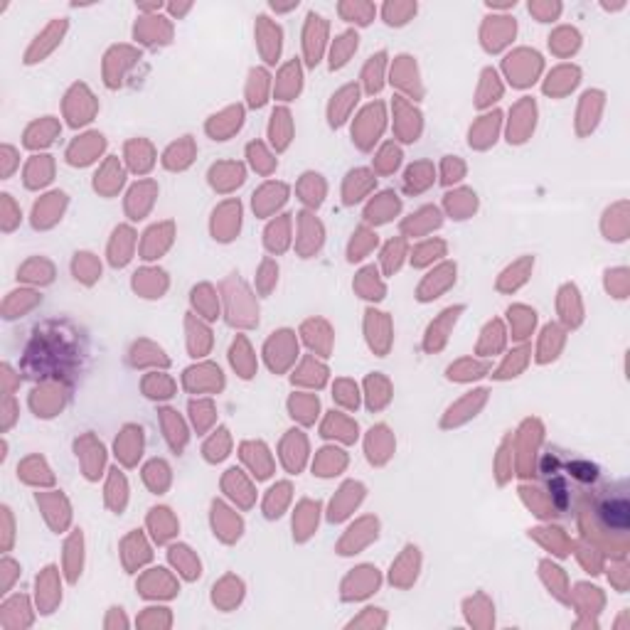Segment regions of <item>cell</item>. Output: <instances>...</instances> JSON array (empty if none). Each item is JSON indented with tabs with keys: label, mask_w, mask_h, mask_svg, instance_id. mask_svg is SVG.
<instances>
[{
	"label": "cell",
	"mask_w": 630,
	"mask_h": 630,
	"mask_svg": "<svg viewBox=\"0 0 630 630\" xmlns=\"http://www.w3.org/2000/svg\"><path fill=\"white\" fill-rule=\"evenodd\" d=\"M441 254H443V244L441 242L424 244V247L416 249V259H414V264H419V266H421V264H428L431 259L441 257Z\"/></svg>",
	"instance_id": "48"
},
{
	"label": "cell",
	"mask_w": 630,
	"mask_h": 630,
	"mask_svg": "<svg viewBox=\"0 0 630 630\" xmlns=\"http://www.w3.org/2000/svg\"><path fill=\"white\" fill-rule=\"evenodd\" d=\"M82 534H72L64 544V572H67L69 581H77L82 572Z\"/></svg>",
	"instance_id": "20"
},
{
	"label": "cell",
	"mask_w": 630,
	"mask_h": 630,
	"mask_svg": "<svg viewBox=\"0 0 630 630\" xmlns=\"http://www.w3.org/2000/svg\"><path fill=\"white\" fill-rule=\"evenodd\" d=\"M15 532H18V524H15V514L10 505H0V552L10 554L15 547Z\"/></svg>",
	"instance_id": "22"
},
{
	"label": "cell",
	"mask_w": 630,
	"mask_h": 630,
	"mask_svg": "<svg viewBox=\"0 0 630 630\" xmlns=\"http://www.w3.org/2000/svg\"><path fill=\"white\" fill-rule=\"evenodd\" d=\"M20 419V402L15 394H5L0 402V433H10V428Z\"/></svg>",
	"instance_id": "30"
},
{
	"label": "cell",
	"mask_w": 630,
	"mask_h": 630,
	"mask_svg": "<svg viewBox=\"0 0 630 630\" xmlns=\"http://www.w3.org/2000/svg\"><path fill=\"white\" fill-rule=\"evenodd\" d=\"M342 15H347V18H362V23H369V13H372V8H369V5H352V8H350V5H342Z\"/></svg>",
	"instance_id": "55"
},
{
	"label": "cell",
	"mask_w": 630,
	"mask_h": 630,
	"mask_svg": "<svg viewBox=\"0 0 630 630\" xmlns=\"http://www.w3.org/2000/svg\"><path fill=\"white\" fill-rule=\"evenodd\" d=\"M128 237H131L128 229H118L116 239H113V244H111V261L116 264V266L126 264V259H128V244H131V239Z\"/></svg>",
	"instance_id": "37"
},
{
	"label": "cell",
	"mask_w": 630,
	"mask_h": 630,
	"mask_svg": "<svg viewBox=\"0 0 630 630\" xmlns=\"http://www.w3.org/2000/svg\"><path fill=\"white\" fill-rule=\"evenodd\" d=\"M101 175L104 180H97V190H106V183H111V190H116V185H121V170L116 168V163H106Z\"/></svg>",
	"instance_id": "49"
},
{
	"label": "cell",
	"mask_w": 630,
	"mask_h": 630,
	"mask_svg": "<svg viewBox=\"0 0 630 630\" xmlns=\"http://www.w3.org/2000/svg\"><path fill=\"white\" fill-rule=\"evenodd\" d=\"M185 148H190V143L185 141V143H178V146H173L168 151V156H165V165H168V168H185V165L190 163V151L185 153Z\"/></svg>",
	"instance_id": "45"
},
{
	"label": "cell",
	"mask_w": 630,
	"mask_h": 630,
	"mask_svg": "<svg viewBox=\"0 0 630 630\" xmlns=\"http://www.w3.org/2000/svg\"><path fill=\"white\" fill-rule=\"evenodd\" d=\"M399 209V199L397 194L392 192H384L382 197L374 199V204L367 209V217L369 219H377V222H387L389 217H392L394 212Z\"/></svg>",
	"instance_id": "29"
},
{
	"label": "cell",
	"mask_w": 630,
	"mask_h": 630,
	"mask_svg": "<svg viewBox=\"0 0 630 630\" xmlns=\"http://www.w3.org/2000/svg\"><path fill=\"white\" fill-rule=\"evenodd\" d=\"M244 170L239 165H217L212 170V183L219 190H232L234 185H242Z\"/></svg>",
	"instance_id": "26"
},
{
	"label": "cell",
	"mask_w": 630,
	"mask_h": 630,
	"mask_svg": "<svg viewBox=\"0 0 630 630\" xmlns=\"http://www.w3.org/2000/svg\"><path fill=\"white\" fill-rule=\"evenodd\" d=\"M463 308H448V311L441 313V318L433 320V325L428 328V340H426V347L428 350H436L443 345V340H446V333L453 328V323H456V318L461 315Z\"/></svg>",
	"instance_id": "19"
},
{
	"label": "cell",
	"mask_w": 630,
	"mask_h": 630,
	"mask_svg": "<svg viewBox=\"0 0 630 630\" xmlns=\"http://www.w3.org/2000/svg\"><path fill=\"white\" fill-rule=\"evenodd\" d=\"M64 207H67V194L54 190L35 202L32 207V227L35 229H52L62 219Z\"/></svg>",
	"instance_id": "5"
},
{
	"label": "cell",
	"mask_w": 630,
	"mask_h": 630,
	"mask_svg": "<svg viewBox=\"0 0 630 630\" xmlns=\"http://www.w3.org/2000/svg\"><path fill=\"white\" fill-rule=\"evenodd\" d=\"M20 562H15L10 554H3V559H0V593L3 596H8V593H13V586L20 581Z\"/></svg>",
	"instance_id": "24"
},
{
	"label": "cell",
	"mask_w": 630,
	"mask_h": 630,
	"mask_svg": "<svg viewBox=\"0 0 630 630\" xmlns=\"http://www.w3.org/2000/svg\"><path fill=\"white\" fill-rule=\"evenodd\" d=\"M74 276L87 283L99 276V266L94 264L92 254H77V259H74Z\"/></svg>",
	"instance_id": "36"
},
{
	"label": "cell",
	"mask_w": 630,
	"mask_h": 630,
	"mask_svg": "<svg viewBox=\"0 0 630 630\" xmlns=\"http://www.w3.org/2000/svg\"><path fill=\"white\" fill-rule=\"evenodd\" d=\"M37 608L39 613H52L57 603L62 601V588H59L57 567H47L37 576Z\"/></svg>",
	"instance_id": "8"
},
{
	"label": "cell",
	"mask_w": 630,
	"mask_h": 630,
	"mask_svg": "<svg viewBox=\"0 0 630 630\" xmlns=\"http://www.w3.org/2000/svg\"><path fill=\"white\" fill-rule=\"evenodd\" d=\"M163 424H165V428L170 431L168 438L173 441V446L178 448V441H180V446H183V443H185V428H183V424L178 421V416H175L173 412H165Z\"/></svg>",
	"instance_id": "43"
},
{
	"label": "cell",
	"mask_w": 630,
	"mask_h": 630,
	"mask_svg": "<svg viewBox=\"0 0 630 630\" xmlns=\"http://www.w3.org/2000/svg\"><path fill=\"white\" fill-rule=\"evenodd\" d=\"M57 133H59L57 118H52V116L37 118V121H32L27 128H25L23 146L27 148V151H42V148H47L49 143L57 138Z\"/></svg>",
	"instance_id": "9"
},
{
	"label": "cell",
	"mask_w": 630,
	"mask_h": 630,
	"mask_svg": "<svg viewBox=\"0 0 630 630\" xmlns=\"http://www.w3.org/2000/svg\"><path fill=\"white\" fill-rule=\"evenodd\" d=\"M54 175V160L49 156H32L25 163L23 183L27 190H39L52 180Z\"/></svg>",
	"instance_id": "13"
},
{
	"label": "cell",
	"mask_w": 630,
	"mask_h": 630,
	"mask_svg": "<svg viewBox=\"0 0 630 630\" xmlns=\"http://www.w3.org/2000/svg\"><path fill=\"white\" fill-rule=\"evenodd\" d=\"M399 158H402V153H399L394 146H387V148H384V151H382V160H379V168H382V170H392V168H397Z\"/></svg>",
	"instance_id": "54"
},
{
	"label": "cell",
	"mask_w": 630,
	"mask_h": 630,
	"mask_svg": "<svg viewBox=\"0 0 630 630\" xmlns=\"http://www.w3.org/2000/svg\"><path fill=\"white\" fill-rule=\"evenodd\" d=\"M628 498L623 490H616V493H608L606 498L598 502L596 514L598 522L608 529V532H626L628 527Z\"/></svg>",
	"instance_id": "4"
},
{
	"label": "cell",
	"mask_w": 630,
	"mask_h": 630,
	"mask_svg": "<svg viewBox=\"0 0 630 630\" xmlns=\"http://www.w3.org/2000/svg\"><path fill=\"white\" fill-rule=\"evenodd\" d=\"M374 180L369 178V173H364V170H357V173L350 175L347 180V190H345V194H347V202H357L359 197H362L364 192H367L369 187H372Z\"/></svg>",
	"instance_id": "33"
},
{
	"label": "cell",
	"mask_w": 630,
	"mask_h": 630,
	"mask_svg": "<svg viewBox=\"0 0 630 630\" xmlns=\"http://www.w3.org/2000/svg\"><path fill=\"white\" fill-rule=\"evenodd\" d=\"M369 397H372L369 399L372 407H384L387 404V382L379 377L369 379Z\"/></svg>",
	"instance_id": "47"
},
{
	"label": "cell",
	"mask_w": 630,
	"mask_h": 630,
	"mask_svg": "<svg viewBox=\"0 0 630 630\" xmlns=\"http://www.w3.org/2000/svg\"><path fill=\"white\" fill-rule=\"evenodd\" d=\"M64 32H67V20H64V18L52 20V23H49L47 27H44L42 32H39L37 37L32 39V44H30L27 52H25L23 62L27 64V67H30V64L44 62V59H47L49 54H52L54 49L62 44Z\"/></svg>",
	"instance_id": "1"
},
{
	"label": "cell",
	"mask_w": 630,
	"mask_h": 630,
	"mask_svg": "<svg viewBox=\"0 0 630 630\" xmlns=\"http://www.w3.org/2000/svg\"><path fill=\"white\" fill-rule=\"evenodd\" d=\"M357 49V35L354 32H345L335 39V47H333V59H330V67L338 69L342 67L345 62L350 59V54Z\"/></svg>",
	"instance_id": "27"
},
{
	"label": "cell",
	"mask_w": 630,
	"mask_h": 630,
	"mask_svg": "<svg viewBox=\"0 0 630 630\" xmlns=\"http://www.w3.org/2000/svg\"><path fill=\"white\" fill-rule=\"evenodd\" d=\"M42 303V296L32 288H13L8 296L3 298V306H0V315L3 320H18L23 315L32 313L35 308Z\"/></svg>",
	"instance_id": "7"
},
{
	"label": "cell",
	"mask_w": 630,
	"mask_h": 630,
	"mask_svg": "<svg viewBox=\"0 0 630 630\" xmlns=\"http://www.w3.org/2000/svg\"><path fill=\"white\" fill-rule=\"evenodd\" d=\"M35 500H37L39 509H42L44 519H47V524L54 529V532H64L69 524V505H67V498H64L62 493H57V490H52V493H37L35 495Z\"/></svg>",
	"instance_id": "6"
},
{
	"label": "cell",
	"mask_w": 630,
	"mask_h": 630,
	"mask_svg": "<svg viewBox=\"0 0 630 630\" xmlns=\"http://www.w3.org/2000/svg\"><path fill=\"white\" fill-rule=\"evenodd\" d=\"M101 146H104V141H101V136H97V133H92V136H84V138H79V141H74L72 146H69L67 160L72 165H87L89 160L97 156L99 148H101Z\"/></svg>",
	"instance_id": "15"
},
{
	"label": "cell",
	"mask_w": 630,
	"mask_h": 630,
	"mask_svg": "<svg viewBox=\"0 0 630 630\" xmlns=\"http://www.w3.org/2000/svg\"><path fill=\"white\" fill-rule=\"evenodd\" d=\"M146 392L151 394V397H170V382L168 379H160V382H151V379H148Z\"/></svg>",
	"instance_id": "56"
},
{
	"label": "cell",
	"mask_w": 630,
	"mask_h": 630,
	"mask_svg": "<svg viewBox=\"0 0 630 630\" xmlns=\"http://www.w3.org/2000/svg\"><path fill=\"white\" fill-rule=\"evenodd\" d=\"M298 87H301V72H298V64L293 62L283 69V82L278 84V92H281L283 97H293V94L298 92Z\"/></svg>",
	"instance_id": "39"
},
{
	"label": "cell",
	"mask_w": 630,
	"mask_h": 630,
	"mask_svg": "<svg viewBox=\"0 0 630 630\" xmlns=\"http://www.w3.org/2000/svg\"><path fill=\"white\" fill-rule=\"evenodd\" d=\"M20 369H15L10 362H3L0 364V392L5 394H15L20 389Z\"/></svg>",
	"instance_id": "35"
},
{
	"label": "cell",
	"mask_w": 630,
	"mask_h": 630,
	"mask_svg": "<svg viewBox=\"0 0 630 630\" xmlns=\"http://www.w3.org/2000/svg\"><path fill=\"white\" fill-rule=\"evenodd\" d=\"M382 64H384V52L369 59L367 69H364V82H367L369 92H377L382 87Z\"/></svg>",
	"instance_id": "38"
},
{
	"label": "cell",
	"mask_w": 630,
	"mask_h": 630,
	"mask_svg": "<svg viewBox=\"0 0 630 630\" xmlns=\"http://www.w3.org/2000/svg\"><path fill=\"white\" fill-rule=\"evenodd\" d=\"M264 87H266V72L254 69L252 72V84H249V97H252L254 106H261L264 104Z\"/></svg>",
	"instance_id": "41"
},
{
	"label": "cell",
	"mask_w": 630,
	"mask_h": 630,
	"mask_svg": "<svg viewBox=\"0 0 630 630\" xmlns=\"http://www.w3.org/2000/svg\"><path fill=\"white\" fill-rule=\"evenodd\" d=\"M438 224H441V214H438V209L426 207V209H421V212L414 214V219H409V222L404 224V229H407V232H414V234H424V232H428V229L438 227Z\"/></svg>",
	"instance_id": "25"
},
{
	"label": "cell",
	"mask_w": 630,
	"mask_h": 630,
	"mask_svg": "<svg viewBox=\"0 0 630 630\" xmlns=\"http://www.w3.org/2000/svg\"><path fill=\"white\" fill-rule=\"evenodd\" d=\"M340 402L347 404V407H357V397H352V387L347 382H340Z\"/></svg>",
	"instance_id": "60"
},
{
	"label": "cell",
	"mask_w": 630,
	"mask_h": 630,
	"mask_svg": "<svg viewBox=\"0 0 630 630\" xmlns=\"http://www.w3.org/2000/svg\"><path fill=\"white\" fill-rule=\"evenodd\" d=\"M402 254H404V244L402 242H392L387 247V252H384V261H387L389 271L399 266V261H402Z\"/></svg>",
	"instance_id": "51"
},
{
	"label": "cell",
	"mask_w": 630,
	"mask_h": 630,
	"mask_svg": "<svg viewBox=\"0 0 630 630\" xmlns=\"http://www.w3.org/2000/svg\"><path fill=\"white\" fill-rule=\"evenodd\" d=\"M20 170V151L13 143L0 146V180H10Z\"/></svg>",
	"instance_id": "31"
},
{
	"label": "cell",
	"mask_w": 630,
	"mask_h": 630,
	"mask_svg": "<svg viewBox=\"0 0 630 630\" xmlns=\"http://www.w3.org/2000/svg\"><path fill=\"white\" fill-rule=\"evenodd\" d=\"M412 13H416V5H387L384 18L389 25H404Z\"/></svg>",
	"instance_id": "42"
},
{
	"label": "cell",
	"mask_w": 630,
	"mask_h": 630,
	"mask_svg": "<svg viewBox=\"0 0 630 630\" xmlns=\"http://www.w3.org/2000/svg\"><path fill=\"white\" fill-rule=\"evenodd\" d=\"M128 156H131L133 165H136L138 170L151 168V160H148V156H151V146H148V143H143V141L131 143V146H128Z\"/></svg>",
	"instance_id": "40"
},
{
	"label": "cell",
	"mask_w": 630,
	"mask_h": 630,
	"mask_svg": "<svg viewBox=\"0 0 630 630\" xmlns=\"http://www.w3.org/2000/svg\"><path fill=\"white\" fill-rule=\"evenodd\" d=\"M242 118H244V111L239 106L227 109L224 113H219V116L212 118V123H209V136H212L214 141H224V138L232 136V133L242 126Z\"/></svg>",
	"instance_id": "14"
},
{
	"label": "cell",
	"mask_w": 630,
	"mask_h": 630,
	"mask_svg": "<svg viewBox=\"0 0 630 630\" xmlns=\"http://www.w3.org/2000/svg\"><path fill=\"white\" fill-rule=\"evenodd\" d=\"M431 180H433L431 165H428V163H419V165H414V168L407 173V187L414 190V192H421V190H426L428 185H431Z\"/></svg>",
	"instance_id": "32"
},
{
	"label": "cell",
	"mask_w": 630,
	"mask_h": 630,
	"mask_svg": "<svg viewBox=\"0 0 630 630\" xmlns=\"http://www.w3.org/2000/svg\"><path fill=\"white\" fill-rule=\"evenodd\" d=\"M18 480L32 488H49L54 483V475L42 456H27L18 463Z\"/></svg>",
	"instance_id": "11"
},
{
	"label": "cell",
	"mask_w": 630,
	"mask_h": 630,
	"mask_svg": "<svg viewBox=\"0 0 630 630\" xmlns=\"http://www.w3.org/2000/svg\"><path fill=\"white\" fill-rule=\"evenodd\" d=\"M35 621L32 606L25 593H8L0 603V628L3 630H23L30 628Z\"/></svg>",
	"instance_id": "3"
},
{
	"label": "cell",
	"mask_w": 630,
	"mask_h": 630,
	"mask_svg": "<svg viewBox=\"0 0 630 630\" xmlns=\"http://www.w3.org/2000/svg\"><path fill=\"white\" fill-rule=\"evenodd\" d=\"M293 407H298L301 416H306L308 421H311V412H315V409H318V402H313V399H303V397H298L296 402H293Z\"/></svg>",
	"instance_id": "58"
},
{
	"label": "cell",
	"mask_w": 630,
	"mask_h": 630,
	"mask_svg": "<svg viewBox=\"0 0 630 630\" xmlns=\"http://www.w3.org/2000/svg\"><path fill=\"white\" fill-rule=\"evenodd\" d=\"M249 156H252L254 165L259 163V168H261L264 173H268V170L273 168V160H268V156H266V153H264V148H261V146H249Z\"/></svg>",
	"instance_id": "52"
},
{
	"label": "cell",
	"mask_w": 630,
	"mask_h": 630,
	"mask_svg": "<svg viewBox=\"0 0 630 630\" xmlns=\"http://www.w3.org/2000/svg\"><path fill=\"white\" fill-rule=\"evenodd\" d=\"M23 224V209L10 192H0V232L13 234Z\"/></svg>",
	"instance_id": "16"
},
{
	"label": "cell",
	"mask_w": 630,
	"mask_h": 630,
	"mask_svg": "<svg viewBox=\"0 0 630 630\" xmlns=\"http://www.w3.org/2000/svg\"><path fill=\"white\" fill-rule=\"evenodd\" d=\"M276 271L278 268L273 266V264H264V268H261V288L264 291H268V288H271V283H273V278H276Z\"/></svg>",
	"instance_id": "59"
},
{
	"label": "cell",
	"mask_w": 630,
	"mask_h": 630,
	"mask_svg": "<svg viewBox=\"0 0 630 630\" xmlns=\"http://www.w3.org/2000/svg\"><path fill=\"white\" fill-rule=\"evenodd\" d=\"M443 173H446V183H453V180H461L463 175V163L458 158H446L443 163Z\"/></svg>",
	"instance_id": "53"
},
{
	"label": "cell",
	"mask_w": 630,
	"mask_h": 630,
	"mask_svg": "<svg viewBox=\"0 0 630 630\" xmlns=\"http://www.w3.org/2000/svg\"><path fill=\"white\" fill-rule=\"evenodd\" d=\"M308 27H306V54H308V62L318 64L320 52H323V37H325V23L323 18L318 15H308Z\"/></svg>",
	"instance_id": "18"
},
{
	"label": "cell",
	"mask_w": 630,
	"mask_h": 630,
	"mask_svg": "<svg viewBox=\"0 0 630 630\" xmlns=\"http://www.w3.org/2000/svg\"><path fill=\"white\" fill-rule=\"evenodd\" d=\"M453 281H456V266H453V264H446V266L436 268V273H431V278L424 283L421 296L419 298H421V301H431V298H436L441 291H446Z\"/></svg>",
	"instance_id": "17"
},
{
	"label": "cell",
	"mask_w": 630,
	"mask_h": 630,
	"mask_svg": "<svg viewBox=\"0 0 630 630\" xmlns=\"http://www.w3.org/2000/svg\"><path fill=\"white\" fill-rule=\"evenodd\" d=\"M109 490H111V493H109V502H111L116 509H121L123 507V500H126V483H123L121 475H113L111 485H109Z\"/></svg>",
	"instance_id": "46"
},
{
	"label": "cell",
	"mask_w": 630,
	"mask_h": 630,
	"mask_svg": "<svg viewBox=\"0 0 630 630\" xmlns=\"http://www.w3.org/2000/svg\"><path fill=\"white\" fill-rule=\"evenodd\" d=\"M64 407V392L54 379H42L37 387L30 394V409L35 412V416L39 419H52L62 412Z\"/></svg>",
	"instance_id": "2"
},
{
	"label": "cell",
	"mask_w": 630,
	"mask_h": 630,
	"mask_svg": "<svg viewBox=\"0 0 630 630\" xmlns=\"http://www.w3.org/2000/svg\"><path fill=\"white\" fill-rule=\"evenodd\" d=\"M273 121H271V141L276 143L278 148H286L288 141H291V116L288 111H273Z\"/></svg>",
	"instance_id": "28"
},
{
	"label": "cell",
	"mask_w": 630,
	"mask_h": 630,
	"mask_svg": "<svg viewBox=\"0 0 630 630\" xmlns=\"http://www.w3.org/2000/svg\"><path fill=\"white\" fill-rule=\"evenodd\" d=\"M458 197H466L468 209H475V194H473V192H468V190H463V192H458ZM448 207H451V212H453V209H456L458 219H461V207H463V199H456V204H448ZM463 214H468L466 209H463Z\"/></svg>",
	"instance_id": "57"
},
{
	"label": "cell",
	"mask_w": 630,
	"mask_h": 630,
	"mask_svg": "<svg viewBox=\"0 0 630 630\" xmlns=\"http://www.w3.org/2000/svg\"><path fill=\"white\" fill-rule=\"evenodd\" d=\"M18 283H27V286H47L54 278V266L52 261H47L44 257H30L27 261H23L15 273Z\"/></svg>",
	"instance_id": "10"
},
{
	"label": "cell",
	"mask_w": 630,
	"mask_h": 630,
	"mask_svg": "<svg viewBox=\"0 0 630 630\" xmlns=\"http://www.w3.org/2000/svg\"><path fill=\"white\" fill-rule=\"evenodd\" d=\"M232 354H234V367L242 369V377H252V362H249V357H247L249 347H247L244 340H239V342L234 345Z\"/></svg>",
	"instance_id": "44"
},
{
	"label": "cell",
	"mask_w": 630,
	"mask_h": 630,
	"mask_svg": "<svg viewBox=\"0 0 630 630\" xmlns=\"http://www.w3.org/2000/svg\"><path fill=\"white\" fill-rule=\"evenodd\" d=\"M94 109L97 106H94L92 94L87 92V87H74L72 92L67 94V99H64V113H67L72 126H79V123L89 121Z\"/></svg>",
	"instance_id": "12"
},
{
	"label": "cell",
	"mask_w": 630,
	"mask_h": 630,
	"mask_svg": "<svg viewBox=\"0 0 630 630\" xmlns=\"http://www.w3.org/2000/svg\"><path fill=\"white\" fill-rule=\"evenodd\" d=\"M138 451H141V428H131V441H128V436L118 438V453H121L123 463L131 466V463H136V453ZM138 456H141V453H138Z\"/></svg>",
	"instance_id": "34"
},
{
	"label": "cell",
	"mask_w": 630,
	"mask_h": 630,
	"mask_svg": "<svg viewBox=\"0 0 630 630\" xmlns=\"http://www.w3.org/2000/svg\"><path fill=\"white\" fill-rule=\"evenodd\" d=\"M495 72L493 69H488V72L483 74V92H480V99H478V104L480 106H483L485 104V97H500V87H498V82H495Z\"/></svg>",
	"instance_id": "50"
},
{
	"label": "cell",
	"mask_w": 630,
	"mask_h": 630,
	"mask_svg": "<svg viewBox=\"0 0 630 630\" xmlns=\"http://www.w3.org/2000/svg\"><path fill=\"white\" fill-rule=\"evenodd\" d=\"M259 35H261V52L264 57L268 59V62H273L278 54V49H281V30L273 27L271 23H266V18H261V23H259Z\"/></svg>",
	"instance_id": "23"
},
{
	"label": "cell",
	"mask_w": 630,
	"mask_h": 630,
	"mask_svg": "<svg viewBox=\"0 0 630 630\" xmlns=\"http://www.w3.org/2000/svg\"><path fill=\"white\" fill-rule=\"evenodd\" d=\"M357 101V89L345 87L342 92H338V97H333V106H330V123L340 126L345 121V116L350 113V109Z\"/></svg>",
	"instance_id": "21"
},
{
	"label": "cell",
	"mask_w": 630,
	"mask_h": 630,
	"mask_svg": "<svg viewBox=\"0 0 630 630\" xmlns=\"http://www.w3.org/2000/svg\"><path fill=\"white\" fill-rule=\"evenodd\" d=\"M192 412H194V414H199V419H194V421H197V426H199V428L207 426V421H209V412H212V407H209V404H192Z\"/></svg>",
	"instance_id": "61"
}]
</instances>
